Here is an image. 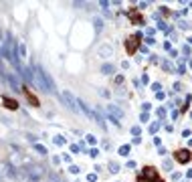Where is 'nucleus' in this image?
Here are the masks:
<instances>
[{
	"instance_id": "nucleus-12",
	"label": "nucleus",
	"mask_w": 192,
	"mask_h": 182,
	"mask_svg": "<svg viewBox=\"0 0 192 182\" xmlns=\"http://www.w3.org/2000/svg\"><path fill=\"white\" fill-rule=\"evenodd\" d=\"M137 182H148V180H144V178H142V176H140V178H137Z\"/></svg>"
},
{
	"instance_id": "nucleus-6",
	"label": "nucleus",
	"mask_w": 192,
	"mask_h": 182,
	"mask_svg": "<svg viewBox=\"0 0 192 182\" xmlns=\"http://www.w3.org/2000/svg\"><path fill=\"white\" fill-rule=\"evenodd\" d=\"M97 55L103 57V59H107V57H111V55H113V49H111V47H107V45H103V47L97 49Z\"/></svg>"
},
{
	"instance_id": "nucleus-10",
	"label": "nucleus",
	"mask_w": 192,
	"mask_h": 182,
	"mask_svg": "<svg viewBox=\"0 0 192 182\" xmlns=\"http://www.w3.org/2000/svg\"><path fill=\"white\" fill-rule=\"evenodd\" d=\"M111 71H113V69L109 67V65H105V67H103V73H105V75H109V73H111Z\"/></svg>"
},
{
	"instance_id": "nucleus-2",
	"label": "nucleus",
	"mask_w": 192,
	"mask_h": 182,
	"mask_svg": "<svg viewBox=\"0 0 192 182\" xmlns=\"http://www.w3.org/2000/svg\"><path fill=\"white\" fill-rule=\"evenodd\" d=\"M144 176H146V178H150L152 182H164L162 178H160L158 170H156V168H152V166H146V168H144Z\"/></svg>"
},
{
	"instance_id": "nucleus-1",
	"label": "nucleus",
	"mask_w": 192,
	"mask_h": 182,
	"mask_svg": "<svg viewBox=\"0 0 192 182\" xmlns=\"http://www.w3.org/2000/svg\"><path fill=\"white\" fill-rule=\"evenodd\" d=\"M63 99H65V101L69 103V107H71L73 111H83V109H85V105L77 101V99H75V97H73V95H71L69 91H65V93H63Z\"/></svg>"
},
{
	"instance_id": "nucleus-7",
	"label": "nucleus",
	"mask_w": 192,
	"mask_h": 182,
	"mask_svg": "<svg viewBox=\"0 0 192 182\" xmlns=\"http://www.w3.org/2000/svg\"><path fill=\"white\" fill-rule=\"evenodd\" d=\"M23 91H24V93H26V97H28V101L33 103L34 107H39V99H36V95H34L33 91L28 89V87H24V89H23Z\"/></svg>"
},
{
	"instance_id": "nucleus-8",
	"label": "nucleus",
	"mask_w": 192,
	"mask_h": 182,
	"mask_svg": "<svg viewBox=\"0 0 192 182\" xmlns=\"http://www.w3.org/2000/svg\"><path fill=\"white\" fill-rule=\"evenodd\" d=\"M2 101H4V105H6L8 109H16V107H18V101H14L10 97H2Z\"/></svg>"
},
{
	"instance_id": "nucleus-4",
	"label": "nucleus",
	"mask_w": 192,
	"mask_h": 182,
	"mask_svg": "<svg viewBox=\"0 0 192 182\" xmlns=\"http://www.w3.org/2000/svg\"><path fill=\"white\" fill-rule=\"evenodd\" d=\"M174 158H176V162H180V164H186V162H190V152L188 150H176L174 152Z\"/></svg>"
},
{
	"instance_id": "nucleus-5",
	"label": "nucleus",
	"mask_w": 192,
	"mask_h": 182,
	"mask_svg": "<svg viewBox=\"0 0 192 182\" xmlns=\"http://www.w3.org/2000/svg\"><path fill=\"white\" fill-rule=\"evenodd\" d=\"M36 75H39V77L43 79V83H45V89H47V91H55V85H53V81H51V77L47 75L45 71H39Z\"/></svg>"
},
{
	"instance_id": "nucleus-9",
	"label": "nucleus",
	"mask_w": 192,
	"mask_h": 182,
	"mask_svg": "<svg viewBox=\"0 0 192 182\" xmlns=\"http://www.w3.org/2000/svg\"><path fill=\"white\" fill-rule=\"evenodd\" d=\"M109 111H111V114H115V115H117V117H121V111H119L117 107H113V105H111V107H109Z\"/></svg>"
},
{
	"instance_id": "nucleus-3",
	"label": "nucleus",
	"mask_w": 192,
	"mask_h": 182,
	"mask_svg": "<svg viewBox=\"0 0 192 182\" xmlns=\"http://www.w3.org/2000/svg\"><path fill=\"white\" fill-rule=\"evenodd\" d=\"M137 43H140V34H134V36H129V39L125 41V49H127V53H129V55H132V53L137 49Z\"/></svg>"
},
{
	"instance_id": "nucleus-11",
	"label": "nucleus",
	"mask_w": 192,
	"mask_h": 182,
	"mask_svg": "<svg viewBox=\"0 0 192 182\" xmlns=\"http://www.w3.org/2000/svg\"><path fill=\"white\" fill-rule=\"evenodd\" d=\"M109 168H111V172H117V170H119V166H117V164H109Z\"/></svg>"
}]
</instances>
